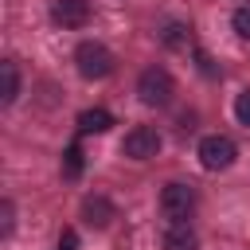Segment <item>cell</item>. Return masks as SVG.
<instances>
[{"label":"cell","mask_w":250,"mask_h":250,"mask_svg":"<svg viewBox=\"0 0 250 250\" xmlns=\"http://www.w3.org/2000/svg\"><path fill=\"white\" fill-rule=\"evenodd\" d=\"M234 156H238V145H234L230 137H223V133H207V137L199 141V164H203L207 172L230 168Z\"/></svg>","instance_id":"obj_3"},{"label":"cell","mask_w":250,"mask_h":250,"mask_svg":"<svg viewBox=\"0 0 250 250\" xmlns=\"http://www.w3.org/2000/svg\"><path fill=\"white\" fill-rule=\"evenodd\" d=\"M78 176H82V145L74 141L62 152V180H78Z\"/></svg>","instance_id":"obj_11"},{"label":"cell","mask_w":250,"mask_h":250,"mask_svg":"<svg viewBox=\"0 0 250 250\" xmlns=\"http://www.w3.org/2000/svg\"><path fill=\"white\" fill-rule=\"evenodd\" d=\"M90 0H55L51 4V20L59 27H86L90 23Z\"/></svg>","instance_id":"obj_6"},{"label":"cell","mask_w":250,"mask_h":250,"mask_svg":"<svg viewBox=\"0 0 250 250\" xmlns=\"http://www.w3.org/2000/svg\"><path fill=\"white\" fill-rule=\"evenodd\" d=\"M137 94H141V102H145V105L160 109V105H168V102H172L176 82H172V74H168L164 66H148V70H141V78H137Z\"/></svg>","instance_id":"obj_2"},{"label":"cell","mask_w":250,"mask_h":250,"mask_svg":"<svg viewBox=\"0 0 250 250\" xmlns=\"http://www.w3.org/2000/svg\"><path fill=\"white\" fill-rule=\"evenodd\" d=\"M113 215H117V211H113V203H109L105 195H86V199H82V219H86L90 227H109Z\"/></svg>","instance_id":"obj_8"},{"label":"cell","mask_w":250,"mask_h":250,"mask_svg":"<svg viewBox=\"0 0 250 250\" xmlns=\"http://www.w3.org/2000/svg\"><path fill=\"white\" fill-rule=\"evenodd\" d=\"M230 27H234L242 39H250V4H238V8H234V16H230Z\"/></svg>","instance_id":"obj_13"},{"label":"cell","mask_w":250,"mask_h":250,"mask_svg":"<svg viewBox=\"0 0 250 250\" xmlns=\"http://www.w3.org/2000/svg\"><path fill=\"white\" fill-rule=\"evenodd\" d=\"M121 152H125L129 160H148V156H156V152H160V133H156L152 125H137V129H129V133H125Z\"/></svg>","instance_id":"obj_5"},{"label":"cell","mask_w":250,"mask_h":250,"mask_svg":"<svg viewBox=\"0 0 250 250\" xmlns=\"http://www.w3.org/2000/svg\"><path fill=\"white\" fill-rule=\"evenodd\" d=\"M0 234H4V238L12 234V203H8V199L0 203Z\"/></svg>","instance_id":"obj_15"},{"label":"cell","mask_w":250,"mask_h":250,"mask_svg":"<svg viewBox=\"0 0 250 250\" xmlns=\"http://www.w3.org/2000/svg\"><path fill=\"white\" fill-rule=\"evenodd\" d=\"M160 242H164V250H195L199 234H195V227L188 219H180V223H168V230H164Z\"/></svg>","instance_id":"obj_7"},{"label":"cell","mask_w":250,"mask_h":250,"mask_svg":"<svg viewBox=\"0 0 250 250\" xmlns=\"http://www.w3.org/2000/svg\"><path fill=\"white\" fill-rule=\"evenodd\" d=\"M59 250H78V234H74L70 227H66L62 234H59Z\"/></svg>","instance_id":"obj_16"},{"label":"cell","mask_w":250,"mask_h":250,"mask_svg":"<svg viewBox=\"0 0 250 250\" xmlns=\"http://www.w3.org/2000/svg\"><path fill=\"white\" fill-rule=\"evenodd\" d=\"M234 117H238V125H246V129H250V86L234 98Z\"/></svg>","instance_id":"obj_14"},{"label":"cell","mask_w":250,"mask_h":250,"mask_svg":"<svg viewBox=\"0 0 250 250\" xmlns=\"http://www.w3.org/2000/svg\"><path fill=\"white\" fill-rule=\"evenodd\" d=\"M160 39H164L168 47H188V43H191V27H184V23H168V27L160 31Z\"/></svg>","instance_id":"obj_12"},{"label":"cell","mask_w":250,"mask_h":250,"mask_svg":"<svg viewBox=\"0 0 250 250\" xmlns=\"http://www.w3.org/2000/svg\"><path fill=\"white\" fill-rule=\"evenodd\" d=\"M160 211H164L172 223L188 219V215L195 211V188H191V184H164V191H160Z\"/></svg>","instance_id":"obj_4"},{"label":"cell","mask_w":250,"mask_h":250,"mask_svg":"<svg viewBox=\"0 0 250 250\" xmlns=\"http://www.w3.org/2000/svg\"><path fill=\"white\" fill-rule=\"evenodd\" d=\"M74 66H78V74H82V78H90V82L109 78V74H113V51H109L105 43L86 39V43H78V47H74Z\"/></svg>","instance_id":"obj_1"},{"label":"cell","mask_w":250,"mask_h":250,"mask_svg":"<svg viewBox=\"0 0 250 250\" xmlns=\"http://www.w3.org/2000/svg\"><path fill=\"white\" fill-rule=\"evenodd\" d=\"M0 74H4V105H12L16 102V94H20V70H16V62L8 59V62H0Z\"/></svg>","instance_id":"obj_10"},{"label":"cell","mask_w":250,"mask_h":250,"mask_svg":"<svg viewBox=\"0 0 250 250\" xmlns=\"http://www.w3.org/2000/svg\"><path fill=\"white\" fill-rule=\"evenodd\" d=\"M109 125H113V113L102 109V105L78 113V133H82V137H86V133H109Z\"/></svg>","instance_id":"obj_9"}]
</instances>
